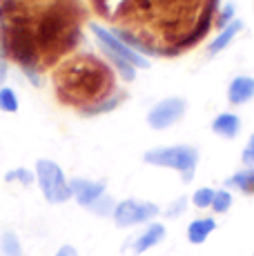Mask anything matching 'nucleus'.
<instances>
[{"label":"nucleus","instance_id":"6e6552de","mask_svg":"<svg viewBox=\"0 0 254 256\" xmlns=\"http://www.w3.org/2000/svg\"><path fill=\"white\" fill-rule=\"evenodd\" d=\"M254 96V78L236 76L228 87V100L232 105H243Z\"/></svg>","mask_w":254,"mask_h":256},{"label":"nucleus","instance_id":"5701e85b","mask_svg":"<svg viewBox=\"0 0 254 256\" xmlns=\"http://www.w3.org/2000/svg\"><path fill=\"white\" fill-rule=\"evenodd\" d=\"M185 205H188V200H185L183 196H180L178 200H174V203H172V208L168 210V216H170V218H174V216H178L180 212L185 210Z\"/></svg>","mask_w":254,"mask_h":256},{"label":"nucleus","instance_id":"9b49d317","mask_svg":"<svg viewBox=\"0 0 254 256\" xmlns=\"http://www.w3.org/2000/svg\"><path fill=\"white\" fill-rule=\"evenodd\" d=\"M214 228H216V223H214V218H196L190 223L188 228V240L192 245H201L208 240V236L214 232Z\"/></svg>","mask_w":254,"mask_h":256},{"label":"nucleus","instance_id":"f8f14e48","mask_svg":"<svg viewBox=\"0 0 254 256\" xmlns=\"http://www.w3.org/2000/svg\"><path fill=\"white\" fill-rule=\"evenodd\" d=\"M241 27H243V22L241 20H232L230 24H226V27L218 32V36L214 38V42L210 45V56H214V54H218L221 49H226V45L230 40H232L234 36H236L238 32H241Z\"/></svg>","mask_w":254,"mask_h":256},{"label":"nucleus","instance_id":"f3484780","mask_svg":"<svg viewBox=\"0 0 254 256\" xmlns=\"http://www.w3.org/2000/svg\"><path fill=\"white\" fill-rule=\"evenodd\" d=\"M212 200H214V190L212 187H201L192 194V203L196 205L198 210H205V208H212Z\"/></svg>","mask_w":254,"mask_h":256},{"label":"nucleus","instance_id":"f03ea898","mask_svg":"<svg viewBox=\"0 0 254 256\" xmlns=\"http://www.w3.org/2000/svg\"><path fill=\"white\" fill-rule=\"evenodd\" d=\"M145 163L156 167H168V170L180 172L185 183L194 178V170L198 163V152L192 145H170V147H154L145 152Z\"/></svg>","mask_w":254,"mask_h":256},{"label":"nucleus","instance_id":"2eb2a0df","mask_svg":"<svg viewBox=\"0 0 254 256\" xmlns=\"http://www.w3.org/2000/svg\"><path fill=\"white\" fill-rule=\"evenodd\" d=\"M0 248L4 256H20V240L14 232H4L0 238Z\"/></svg>","mask_w":254,"mask_h":256},{"label":"nucleus","instance_id":"7ed1b4c3","mask_svg":"<svg viewBox=\"0 0 254 256\" xmlns=\"http://www.w3.org/2000/svg\"><path fill=\"white\" fill-rule=\"evenodd\" d=\"M36 178L40 185L42 194L50 203H67L72 198V190H70V180L65 178L62 170L58 167L54 160L40 158L36 163Z\"/></svg>","mask_w":254,"mask_h":256},{"label":"nucleus","instance_id":"0eeeda50","mask_svg":"<svg viewBox=\"0 0 254 256\" xmlns=\"http://www.w3.org/2000/svg\"><path fill=\"white\" fill-rule=\"evenodd\" d=\"M72 196L78 205L92 208L100 196H105V180H87V178H72L70 180Z\"/></svg>","mask_w":254,"mask_h":256},{"label":"nucleus","instance_id":"4be33fe9","mask_svg":"<svg viewBox=\"0 0 254 256\" xmlns=\"http://www.w3.org/2000/svg\"><path fill=\"white\" fill-rule=\"evenodd\" d=\"M232 16H234V4H226V9L221 12V16L216 18V24H218V27H226V24L232 22V20H230Z\"/></svg>","mask_w":254,"mask_h":256},{"label":"nucleus","instance_id":"39448f33","mask_svg":"<svg viewBox=\"0 0 254 256\" xmlns=\"http://www.w3.org/2000/svg\"><path fill=\"white\" fill-rule=\"evenodd\" d=\"M185 110H188V102L183 98H165V100L156 102V105L150 110L148 114V125L152 130H168L174 122H178L180 118L185 116Z\"/></svg>","mask_w":254,"mask_h":256},{"label":"nucleus","instance_id":"aec40b11","mask_svg":"<svg viewBox=\"0 0 254 256\" xmlns=\"http://www.w3.org/2000/svg\"><path fill=\"white\" fill-rule=\"evenodd\" d=\"M114 208H116V205H114V200H112L110 196H100V198L96 200V203L92 205L90 210H92V212H96V214H98V216H107V214H110V212H112V214H114Z\"/></svg>","mask_w":254,"mask_h":256},{"label":"nucleus","instance_id":"423d86ee","mask_svg":"<svg viewBox=\"0 0 254 256\" xmlns=\"http://www.w3.org/2000/svg\"><path fill=\"white\" fill-rule=\"evenodd\" d=\"M92 32H94L96 40L100 42V47H102V49H110V52L118 54L120 58H125V60H127V62H132L134 67H145V70L150 67L148 58L140 56V54H136L134 49H130L123 40H120L118 36H116V34H112L110 29H105V27H100V24L92 22Z\"/></svg>","mask_w":254,"mask_h":256},{"label":"nucleus","instance_id":"412c9836","mask_svg":"<svg viewBox=\"0 0 254 256\" xmlns=\"http://www.w3.org/2000/svg\"><path fill=\"white\" fill-rule=\"evenodd\" d=\"M241 160H243V163H246L248 167H254V134L250 136V140H248V145L243 147Z\"/></svg>","mask_w":254,"mask_h":256},{"label":"nucleus","instance_id":"a211bd4d","mask_svg":"<svg viewBox=\"0 0 254 256\" xmlns=\"http://www.w3.org/2000/svg\"><path fill=\"white\" fill-rule=\"evenodd\" d=\"M230 205H232V194H230L228 190H218V192H214L212 210L216 212V214H223V212H228V210H230Z\"/></svg>","mask_w":254,"mask_h":256},{"label":"nucleus","instance_id":"f257e3e1","mask_svg":"<svg viewBox=\"0 0 254 256\" xmlns=\"http://www.w3.org/2000/svg\"><path fill=\"white\" fill-rule=\"evenodd\" d=\"M54 90L60 102L90 110L107 100L114 92V74L100 58L92 54H78L56 70Z\"/></svg>","mask_w":254,"mask_h":256},{"label":"nucleus","instance_id":"ddd939ff","mask_svg":"<svg viewBox=\"0 0 254 256\" xmlns=\"http://www.w3.org/2000/svg\"><path fill=\"white\" fill-rule=\"evenodd\" d=\"M228 187H236L243 194H254V167H248V170L238 172V174L230 176L226 180Z\"/></svg>","mask_w":254,"mask_h":256},{"label":"nucleus","instance_id":"9d476101","mask_svg":"<svg viewBox=\"0 0 254 256\" xmlns=\"http://www.w3.org/2000/svg\"><path fill=\"white\" fill-rule=\"evenodd\" d=\"M212 132L223 136V138H236L238 132H241V118L236 114H230V112L218 114L212 120Z\"/></svg>","mask_w":254,"mask_h":256},{"label":"nucleus","instance_id":"393cba45","mask_svg":"<svg viewBox=\"0 0 254 256\" xmlns=\"http://www.w3.org/2000/svg\"><path fill=\"white\" fill-rule=\"evenodd\" d=\"M4 80H7V62L0 60V90H2Z\"/></svg>","mask_w":254,"mask_h":256},{"label":"nucleus","instance_id":"1a4fd4ad","mask_svg":"<svg viewBox=\"0 0 254 256\" xmlns=\"http://www.w3.org/2000/svg\"><path fill=\"white\" fill-rule=\"evenodd\" d=\"M165 238V228L160 223H150L148 228H145V232L140 236H136L134 240V254H143L148 252V250H152L154 245H158L160 240Z\"/></svg>","mask_w":254,"mask_h":256},{"label":"nucleus","instance_id":"b1692460","mask_svg":"<svg viewBox=\"0 0 254 256\" xmlns=\"http://www.w3.org/2000/svg\"><path fill=\"white\" fill-rule=\"evenodd\" d=\"M54 256H78V250L74 248V245H62Z\"/></svg>","mask_w":254,"mask_h":256},{"label":"nucleus","instance_id":"4468645a","mask_svg":"<svg viewBox=\"0 0 254 256\" xmlns=\"http://www.w3.org/2000/svg\"><path fill=\"white\" fill-rule=\"evenodd\" d=\"M125 98V94H114V96H110L107 100H102L98 102V105H94V107H90V110H82V114L85 116H98V114H105V112H112V110H116L118 107V102Z\"/></svg>","mask_w":254,"mask_h":256},{"label":"nucleus","instance_id":"dca6fc26","mask_svg":"<svg viewBox=\"0 0 254 256\" xmlns=\"http://www.w3.org/2000/svg\"><path fill=\"white\" fill-rule=\"evenodd\" d=\"M0 110L7 112V114H14V112H18L16 92L9 90V87H2V90H0Z\"/></svg>","mask_w":254,"mask_h":256},{"label":"nucleus","instance_id":"20e7f679","mask_svg":"<svg viewBox=\"0 0 254 256\" xmlns=\"http://www.w3.org/2000/svg\"><path fill=\"white\" fill-rule=\"evenodd\" d=\"M158 208L150 200H134V198H127V200H120L116 203L114 208V223L118 228H134V225H140V223H148L152 220L154 216H158Z\"/></svg>","mask_w":254,"mask_h":256},{"label":"nucleus","instance_id":"6ab92c4d","mask_svg":"<svg viewBox=\"0 0 254 256\" xmlns=\"http://www.w3.org/2000/svg\"><path fill=\"white\" fill-rule=\"evenodd\" d=\"M34 178H36V176H34L29 170H25V167H20V170H12V172H7V176H4V180H7V183L18 180V183H22V185H32Z\"/></svg>","mask_w":254,"mask_h":256}]
</instances>
